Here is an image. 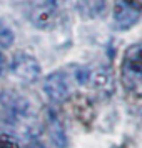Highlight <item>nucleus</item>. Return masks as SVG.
<instances>
[{"mask_svg": "<svg viewBox=\"0 0 142 148\" xmlns=\"http://www.w3.org/2000/svg\"><path fill=\"white\" fill-rule=\"evenodd\" d=\"M14 42V34L12 30L5 25V22L0 20V45L2 47H10Z\"/></svg>", "mask_w": 142, "mask_h": 148, "instance_id": "obj_9", "label": "nucleus"}, {"mask_svg": "<svg viewBox=\"0 0 142 148\" xmlns=\"http://www.w3.org/2000/svg\"><path fill=\"white\" fill-rule=\"evenodd\" d=\"M50 132H52V138L59 147H65V133H64V128L59 123V120L55 118L54 115H50Z\"/></svg>", "mask_w": 142, "mask_h": 148, "instance_id": "obj_8", "label": "nucleus"}, {"mask_svg": "<svg viewBox=\"0 0 142 148\" xmlns=\"http://www.w3.org/2000/svg\"><path fill=\"white\" fill-rule=\"evenodd\" d=\"M44 90L47 93L48 100L55 103V105H60L69 98L70 95V77L67 72H54L50 73L44 80Z\"/></svg>", "mask_w": 142, "mask_h": 148, "instance_id": "obj_4", "label": "nucleus"}, {"mask_svg": "<svg viewBox=\"0 0 142 148\" xmlns=\"http://www.w3.org/2000/svg\"><path fill=\"white\" fill-rule=\"evenodd\" d=\"M32 20L37 27H48L54 22V8L47 5V7H39L32 15Z\"/></svg>", "mask_w": 142, "mask_h": 148, "instance_id": "obj_7", "label": "nucleus"}, {"mask_svg": "<svg viewBox=\"0 0 142 148\" xmlns=\"http://www.w3.org/2000/svg\"><path fill=\"white\" fill-rule=\"evenodd\" d=\"M0 148H20L15 140L10 138H0Z\"/></svg>", "mask_w": 142, "mask_h": 148, "instance_id": "obj_10", "label": "nucleus"}, {"mask_svg": "<svg viewBox=\"0 0 142 148\" xmlns=\"http://www.w3.org/2000/svg\"><path fill=\"white\" fill-rule=\"evenodd\" d=\"M105 0H74V7L84 18H95L105 10Z\"/></svg>", "mask_w": 142, "mask_h": 148, "instance_id": "obj_6", "label": "nucleus"}, {"mask_svg": "<svg viewBox=\"0 0 142 148\" xmlns=\"http://www.w3.org/2000/svg\"><path fill=\"white\" fill-rule=\"evenodd\" d=\"M28 148H44V147L39 145V143H32V145H28Z\"/></svg>", "mask_w": 142, "mask_h": 148, "instance_id": "obj_12", "label": "nucleus"}, {"mask_svg": "<svg viewBox=\"0 0 142 148\" xmlns=\"http://www.w3.org/2000/svg\"><path fill=\"white\" fill-rule=\"evenodd\" d=\"M5 70H7V60H5L3 53L0 52V75H3V73H5Z\"/></svg>", "mask_w": 142, "mask_h": 148, "instance_id": "obj_11", "label": "nucleus"}, {"mask_svg": "<svg viewBox=\"0 0 142 148\" xmlns=\"http://www.w3.org/2000/svg\"><path fill=\"white\" fill-rule=\"evenodd\" d=\"M10 72L24 83H32L40 77V63L37 62L35 57L20 52L12 58Z\"/></svg>", "mask_w": 142, "mask_h": 148, "instance_id": "obj_5", "label": "nucleus"}, {"mask_svg": "<svg viewBox=\"0 0 142 148\" xmlns=\"http://www.w3.org/2000/svg\"><path fill=\"white\" fill-rule=\"evenodd\" d=\"M141 15V0H115L114 2V25L117 30H129L130 27H134Z\"/></svg>", "mask_w": 142, "mask_h": 148, "instance_id": "obj_3", "label": "nucleus"}, {"mask_svg": "<svg viewBox=\"0 0 142 148\" xmlns=\"http://www.w3.org/2000/svg\"><path fill=\"white\" fill-rule=\"evenodd\" d=\"M121 80L129 93L142 98V43L125 48L121 63Z\"/></svg>", "mask_w": 142, "mask_h": 148, "instance_id": "obj_1", "label": "nucleus"}, {"mask_svg": "<svg viewBox=\"0 0 142 148\" xmlns=\"http://www.w3.org/2000/svg\"><path fill=\"white\" fill-rule=\"evenodd\" d=\"M0 103L5 108V112L8 115V121L12 125H25L27 127L28 123H25V121L27 120L30 121L34 118L28 100L24 98L20 93L14 92V90L2 92L0 93Z\"/></svg>", "mask_w": 142, "mask_h": 148, "instance_id": "obj_2", "label": "nucleus"}]
</instances>
